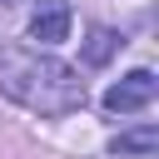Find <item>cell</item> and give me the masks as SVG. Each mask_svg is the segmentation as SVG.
<instances>
[{
  "label": "cell",
  "mask_w": 159,
  "mask_h": 159,
  "mask_svg": "<svg viewBox=\"0 0 159 159\" xmlns=\"http://www.w3.org/2000/svg\"><path fill=\"white\" fill-rule=\"evenodd\" d=\"M70 5L65 0H40V10L30 15V40H40V45H60V40H70Z\"/></svg>",
  "instance_id": "3957f363"
},
{
  "label": "cell",
  "mask_w": 159,
  "mask_h": 159,
  "mask_svg": "<svg viewBox=\"0 0 159 159\" xmlns=\"http://www.w3.org/2000/svg\"><path fill=\"white\" fill-rule=\"evenodd\" d=\"M0 94L30 114H45V119L84 109L80 70L55 55H40V50H0Z\"/></svg>",
  "instance_id": "6da1fadb"
},
{
  "label": "cell",
  "mask_w": 159,
  "mask_h": 159,
  "mask_svg": "<svg viewBox=\"0 0 159 159\" xmlns=\"http://www.w3.org/2000/svg\"><path fill=\"white\" fill-rule=\"evenodd\" d=\"M154 94H159V80H154L149 70H129L124 80H114V84L104 89V109H109V114H134V109H144Z\"/></svg>",
  "instance_id": "7a4b0ae2"
},
{
  "label": "cell",
  "mask_w": 159,
  "mask_h": 159,
  "mask_svg": "<svg viewBox=\"0 0 159 159\" xmlns=\"http://www.w3.org/2000/svg\"><path fill=\"white\" fill-rule=\"evenodd\" d=\"M119 45H124V35H119V30L94 25V30H89V40H84V65H109Z\"/></svg>",
  "instance_id": "277c9868"
},
{
  "label": "cell",
  "mask_w": 159,
  "mask_h": 159,
  "mask_svg": "<svg viewBox=\"0 0 159 159\" xmlns=\"http://www.w3.org/2000/svg\"><path fill=\"white\" fill-rule=\"evenodd\" d=\"M154 149H159V129L154 124H139V129L114 139V154H154Z\"/></svg>",
  "instance_id": "5b68a950"
}]
</instances>
